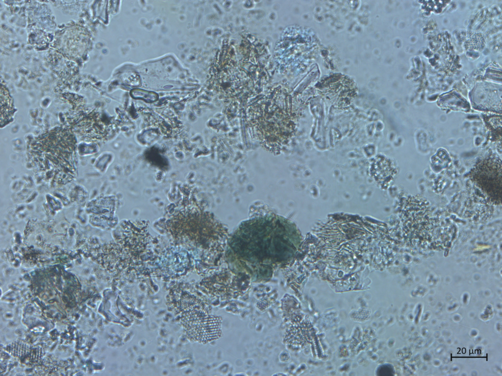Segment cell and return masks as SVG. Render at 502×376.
<instances>
[{"label": "cell", "instance_id": "6da1fadb", "mask_svg": "<svg viewBox=\"0 0 502 376\" xmlns=\"http://www.w3.org/2000/svg\"><path fill=\"white\" fill-rule=\"evenodd\" d=\"M182 313V322L190 340L205 344L220 337L222 324L220 317L208 314L201 303L193 298H191Z\"/></svg>", "mask_w": 502, "mask_h": 376}, {"label": "cell", "instance_id": "7a4b0ae2", "mask_svg": "<svg viewBox=\"0 0 502 376\" xmlns=\"http://www.w3.org/2000/svg\"><path fill=\"white\" fill-rule=\"evenodd\" d=\"M501 161L488 157L479 161L471 173L472 182L491 202L501 204L502 192Z\"/></svg>", "mask_w": 502, "mask_h": 376}]
</instances>
